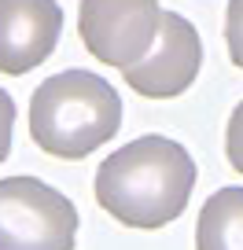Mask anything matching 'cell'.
Segmentation results:
<instances>
[{
  "instance_id": "6da1fadb",
  "label": "cell",
  "mask_w": 243,
  "mask_h": 250,
  "mask_svg": "<svg viewBox=\"0 0 243 250\" xmlns=\"http://www.w3.org/2000/svg\"><path fill=\"white\" fill-rule=\"evenodd\" d=\"M196 162L170 136H140L96 169V203L126 228H162L184 213Z\"/></svg>"
},
{
  "instance_id": "7a4b0ae2",
  "label": "cell",
  "mask_w": 243,
  "mask_h": 250,
  "mask_svg": "<svg viewBox=\"0 0 243 250\" xmlns=\"http://www.w3.org/2000/svg\"><path fill=\"white\" fill-rule=\"evenodd\" d=\"M122 100L114 85L88 70H63L41 81L30 100V136L44 155L78 162L114 140Z\"/></svg>"
},
{
  "instance_id": "3957f363",
  "label": "cell",
  "mask_w": 243,
  "mask_h": 250,
  "mask_svg": "<svg viewBox=\"0 0 243 250\" xmlns=\"http://www.w3.org/2000/svg\"><path fill=\"white\" fill-rule=\"evenodd\" d=\"M78 210L37 177L0 180V250H74Z\"/></svg>"
},
{
  "instance_id": "277c9868",
  "label": "cell",
  "mask_w": 243,
  "mask_h": 250,
  "mask_svg": "<svg viewBox=\"0 0 243 250\" xmlns=\"http://www.w3.org/2000/svg\"><path fill=\"white\" fill-rule=\"evenodd\" d=\"M162 15L158 0H81L78 33L96 62L129 70L148 59L162 30Z\"/></svg>"
},
{
  "instance_id": "5b68a950",
  "label": "cell",
  "mask_w": 243,
  "mask_h": 250,
  "mask_svg": "<svg viewBox=\"0 0 243 250\" xmlns=\"http://www.w3.org/2000/svg\"><path fill=\"white\" fill-rule=\"evenodd\" d=\"M199 62H203V44H199L196 26L177 11H166L148 59L122 70V78L144 100H173L196 81Z\"/></svg>"
},
{
  "instance_id": "8992f818",
  "label": "cell",
  "mask_w": 243,
  "mask_h": 250,
  "mask_svg": "<svg viewBox=\"0 0 243 250\" xmlns=\"http://www.w3.org/2000/svg\"><path fill=\"white\" fill-rule=\"evenodd\" d=\"M63 33L55 0H0V74L22 78L48 59Z\"/></svg>"
},
{
  "instance_id": "52a82bcc",
  "label": "cell",
  "mask_w": 243,
  "mask_h": 250,
  "mask_svg": "<svg viewBox=\"0 0 243 250\" xmlns=\"http://www.w3.org/2000/svg\"><path fill=\"white\" fill-rule=\"evenodd\" d=\"M196 250H243V188H218L196 221Z\"/></svg>"
},
{
  "instance_id": "ba28073f",
  "label": "cell",
  "mask_w": 243,
  "mask_h": 250,
  "mask_svg": "<svg viewBox=\"0 0 243 250\" xmlns=\"http://www.w3.org/2000/svg\"><path fill=\"white\" fill-rule=\"evenodd\" d=\"M225 44H228V59L243 70V0H228V11H225Z\"/></svg>"
},
{
  "instance_id": "9c48e42d",
  "label": "cell",
  "mask_w": 243,
  "mask_h": 250,
  "mask_svg": "<svg viewBox=\"0 0 243 250\" xmlns=\"http://www.w3.org/2000/svg\"><path fill=\"white\" fill-rule=\"evenodd\" d=\"M225 155H228V166L243 173V103L232 110V118H228V129H225Z\"/></svg>"
},
{
  "instance_id": "30bf717a",
  "label": "cell",
  "mask_w": 243,
  "mask_h": 250,
  "mask_svg": "<svg viewBox=\"0 0 243 250\" xmlns=\"http://www.w3.org/2000/svg\"><path fill=\"white\" fill-rule=\"evenodd\" d=\"M11 129H15V103L0 88V162H4L8 151H11Z\"/></svg>"
}]
</instances>
